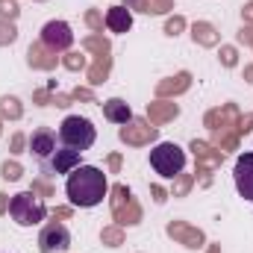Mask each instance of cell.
I'll return each instance as SVG.
<instances>
[{"instance_id":"cell-4","label":"cell","mask_w":253,"mask_h":253,"mask_svg":"<svg viewBox=\"0 0 253 253\" xmlns=\"http://www.w3.org/2000/svg\"><path fill=\"white\" fill-rule=\"evenodd\" d=\"M150 168L162 177V180H174L177 174H183L186 168V150L174 141H159L150 150Z\"/></svg>"},{"instance_id":"cell-9","label":"cell","mask_w":253,"mask_h":253,"mask_svg":"<svg viewBox=\"0 0 253 253\" xmlns=\"http://www.w3.org/2000/svg\"><path fill=\"white\" fill-rule=\"evenodd\" d=\"M56 147H59V135H56L50 126H39V129L30 135V150H33V156L42 159V162L50 159Z\"/></svg>"},{"instance_id":"cell-7","label":"cell","mask_w":253,"mask_h":253,"mask_svg":"<svg viewBox=\"0 0 253 253\" xmlns=\"http://www.w3.org/2000/svg\"><path fill=\"white\" fill-rule=\"evenodd\" d=\"M77 165H83V162H80V153L59 144V147L53 150V156L42 162V171H44V174H71Z\"/></svg>"},{"instance_id":"cell-3","label":"cell","mask_w":253,"mask_h":253,"mask_svg":"<svg viewBox=\"0 0 253 253\" xmlns=\"http://www.w3.org/2000/svg\"><path fill=\"white\" fill-rule=\"evenodd\" d=\"M9 218L18 227H36L47 218V203L36 191H18L9 200Z\"/></svg>"},{"instance_id":"cell-1","label":"cell","mask_w":253,"mask_h":253,"mask_svg":"<svg viewBox=\"0 0 253 253\" xmlns=\"http://www.w3.org/2000/svg\"><path fill=\"white\" fill-rule=\"evenodd\" d=\"M106 191H109V180H106V174H103L97 165H77V168L68 174V180H65V194H68V200H71L74 206H80V209H94V206H100L103 197H106Z\"/></svg>"},{"instance_id":"cell-6","label":"cell","mask_w":253,"mask_h":253,"mask_svg":"<svg viewBox=\"0 0 253 253\" xmlns=\"http://www.w3.org/2000/svg\"><path fill=\"white\" fill-rule=\"evenodd\" d=\"M39 36H42V44L47 50H53V53H65L74 44V33H71V27L65 21H47Z\"/></svg>"},{"instance_id":"cell-2","label":"cell","mask_w":253,"mask_h":253,"mask_svg":"<svg viewBox=\"0 0 253 253\" xmlns=\"http://www.w3.org/2000/svg\"><path fill=\"white\" fill-rule=\"evenodd\" d=\"M56 135H59V144H62V147H71V150H77V153L88 150V147L97 141L94 124H91L88 118H83V115H68L62 124H59Z\"/></svg>"},{"instance_id":"cell-11","label":"cell","mask_w":253,"mask_h":253,"mask_svg":"<svg viewBox=\"0 0 253 253\" xmlns=\"http://www.w3.org/2000/svg\"><path fill=\"white\" fill-rule=\"evenodd\" d=\"M106 27H109V33H126L129 27H132V9L129 6H109V12H106Z\"/></svg>"},{"instance_id":"cell-10","label":"cell","mask_w":253,"mask_h":253,"mask_svg":"<svg viewBox=\"0 0 253 253\" xmlns=\"http://www.w3.org/2000/svg\"><path fill=\"white\" fill-rule=\"evenodd\" d=\"M103 118L112 121V124H129L132 121V109H129V103L121 100V97H109L103 103Z\"/></svg>"},{"instance_id":"cell-8","label":"cell","mask_w":253,"mask_h":253,"mask_svg":"<svg viewBox=\"0 0 253 253\" xmlns=\"http://www.w3.org/2000/svg\"><path fill=\"white\" fill-rule=\"evenodd\" d=\"M233 180H236V191L253 203V153H242L236 159V168H233Z\"/></svg>"},{"instance_id":"cell-5","label":"cell","mask_w":253,"mask_h":253,"mask_svg":"<svg viewBox=\"0 0 253 253\" xmlns=\"http://www.w3.org/2000/svg\"><path fill=\"white\" fill-rule=\"evenodd\" d=\"M71 248V230L62 221H50L39 233V251L42 253H65Z\"/></svg>"}]
</instances>
